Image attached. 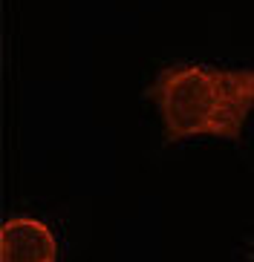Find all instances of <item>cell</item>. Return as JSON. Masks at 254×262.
Masks as SVG:
<instances>
[{
	"mask_svg": "<svg viewBox=\"0 0 254 262\" xmlns=\"http://www.w3.org/2000/svg\"><path fill=\"white\" fill-rule=\"evenodd\" d=\"M145 95L159 110L165 141L193 136L240 141L254 110V67L170 63L153 78Z\"/></svg>",
	"mask_w": 254,
	"mask_h": 262,
	"instance_id": "cell-1",
	"label": "cell"
},
{
	"mask_svg": "<svg viewBox=\"0 0 254 262\" xmlns=\"http://www.w3.org/2000/svg\"><path fill=\"white\" fill-rule=\"evenodd\" d=\"M0 262H58L49 225L35 216H12L0 228Z\"/></svg>",
	"mask_w": 254,
	"mask_h": 262,
	"instance_id": "cell-2",
	"label": "cell"
}]
</instances>
